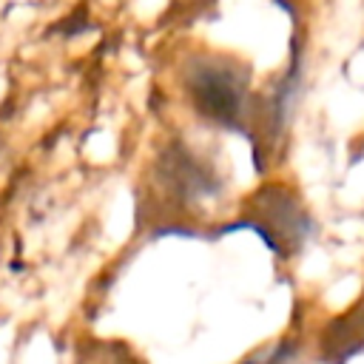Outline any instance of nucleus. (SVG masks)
I'll return each instance as SVG.
<instances>
[{
	"label": "nucleus",
	"instance_id": "nucleus-1",
	"mask_svg": "<svg viewBox=\"0 0 364 364\" xmlns=\"http://www.w3.org/2000/svg\"><path fill=\"white\" fill-rule=\"evenodd\" d=\"M185 85L196 111L225 128H236L245 117L247 77L236 65L213 57H202L188 65Z\"/></svg>",
	"mask_w": 364,
	"mask_h": 364
},
{
	"label": "nucleus",
	"instance_id": "nucleus-2",
	"mask_svg": "<svg viewBox=\"0 0 364 364\" xmlns=\"http://www.w3.org/2000/svg\"><path fill=\"white\" fill-rule=\"evenodd\" d=\"M259 236L273 247L282 250V239L284 245H301V239L310 230V219L307 213L299 208V202L282 191V188H270L264 193H259V205H256V219L250 222Z\"/></svg>",
	"mask_w": 364,
	"mask_h": 364
},
{
	"label": "nucleus",
	"instance_id": "nucleus-3",
	"mask_svg": "<svg viewBox=\"0 0 364 364\" xmlns=\"http://www.w3.org/2000/svg\"><path fill=\"white\" fill-rule=\"evenodd\" d=\"M296 350H299V347H296L293 341H279V344H270V347L253 353V355H250L247 361H242V364H293Z\"/></svg>",
	"mask_w": 364,
	"mask_h": 364
},
{
	"label": "nucleus",
	"instance_id": "nucleus-4",
	"mask_svg": "<svg viewBox=\"0 0 364 364\" xmlns=\"http://www.w3.org/2000/svg\"><path fill=\"white\" fill-rule=\"evenodd\" d=\"M358 327H364V304H361V318H358Z\"/></svg>",
	"mask_w": 364,
	"mask_h": 364
}]
</instances>
